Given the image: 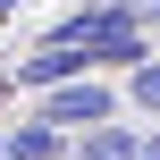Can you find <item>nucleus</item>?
Instances as JSON below:
<instances>
[{
	"instance_id": "f257e3e1",
	"label": "nucleus",
	"mask_w": 160,
	"mask_h": 160,
	"mask_svg": "<svg viewBox=\"0 0 160 160\" xmlns=\"http://www.w3.org/2000/svg\"><path fill=\"white\" fill-rule=\"evenodd\" d=\"M118 101H127V84H110L101 68L93 76H76V84H51V93H34V110L59 127V135H84V127H110L118 118Z\"/></svg>"
},
{
	"instance_id": "f03ea898",
	"label": "nucleus",
	"mask_w": 160,
	"mask_h": 160,
	"mask_svg": "<svg viewBox=\"0 0 160 160\" xmlns=\"http://www.w3.org/2000/svg\"><path fill=\"white\" fill-rule=\"evenodd\" d=\"M101 59L93 51H76V42H59V34H42L34 51H17V93H51V84H76V76H93Z\"/></svg>"
},
{
	"instance_id": "7ed1b4c3",
	"label": "nucleus",
	"mask_w": 160,
	"mask_h": 160,
	"mask_svg": "<svg viewBox=\"0 0 160 160\" xmlns=\"http://www.w3.org/2000/svg\"><path fill=\"white\" fill-rule=\"evenodd\" d=\"M76 160H143V127H127V118L84 127V135H76Z\"/></svg>"
},
{
	"instance_id": "20e7f679",
	"label": "nucleus",
	"mask_w": 160,
	"mask_h": 160,
	"mask_svg": "<svg viewBox=\"0 0 160 160\" xmlns=\"http://www.w3.org/2000/svg\"><path fill=\"white\" fill-rule=\"evenodd\" d=\"M127 110H135V118H152V127H160V51L143 59V68H127Z\"/></svg>"
},
{
	"instance_id": "39448f33",
	"label": "nucleus",
	"mask_w": 160,
	"mask_h": 160,
	"mask_svg": "<svg viewBox=\"0 0 160 160\" xmlns=\"http://www.w3.org/2000/svg\"><path fill=\"white\" fill-rule=\"evenodd\" d=\"M127 8H135V17H143V25H160V0H127Z\"/></svg>"
},
{
	"instance_id": "423d86ee",
	"label": "nucleus",
	"mask_w": 160,
	"mask_h": 160,
	"mask_svg": "<svg viewBox=\"0 0 160 160\" xmlns=\"http://www.w3.org/2000/svg\"><path fill=\"white\" fill-rule=\"evenodd\" d=\"M143 160H160V127H152V135H143Z\"/></svg>"
},
{
	"instance_id": "0eeeda50",
	"label": "nucleus",
	"mask_w": 160,
	"mask_h": 160,
	"mask_svg": "<svg viewBox=\"0 0 160 160\" xmlns=\"http://www.w3.org/2000/svg\"><path fill=\"white\" fill-rule=\"evenodd\" d=\"M76 8H110V0H76Z\"/></svg>"
},
{
	"instance_id": "6e6552de",
	"label": "nucleus",
	"mask_w": 160,
	"mask_h": 160,
	"mask_svg": "<svg viewBox=\"0 0 160 160\" xmlns=\"http://www.w3.org/2000/svg\"><path fill=\"white\" fill-rule=\"evenodd\" d=\"M0 160H25V152H17V143H8V152H0Z\"/></svg>"
},
{
	"instance_id": "1a4fd4ad",
	"label": "nucleus",
	"mask_w": 160,
	"mask_h": 160,
	"mask_svg": "<svg viewBox=\"0 0 160 160\" xmlns=\"http://www.w3.org/2000/svg\"><path fill=\"white\" fill-rule=\"evenodd\" d=\"M8 8H17V0H0V17H8Z\"/></svg>"
},
{
	"instance_id": "9d476101",
	"label": "nucleus",
	"mask_w": 160,
	"mask_h": 160,
	"mask_svg": "<svg viewBox=\"0 0 160 160\" xmlns=\"http://www.w3.org/2000/svg\"><path fill=\"white\" fill-rule=\"evenodd\" d=\"M0 152H8V127H0Z\"/></svg>"
}]
</instances>
